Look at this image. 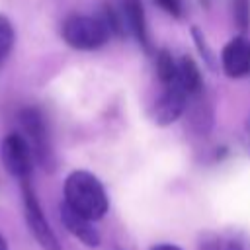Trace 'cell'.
<instances>
[{
    "mask_svg": "<svg viewBox=\"0 0 250 250\" xmlns=\"http://www.w3.org/2000/svg\"><path fill=\"white\" fill-rule=\"evenodd\" d=\"M61 35L66 45L78 51H94L107 43L111 31L102 16L72 14L61 25Z\"/></svg>",
    "mask_w": 250,
    "mask_h": 250,
    "instance_id": "cell-2",
    "label": "cell"
},
{
    "mask_svg": "<svg viewBox=\"0 0 250 250\" xmlns=\"http://www.w3.org/2000/svg\"><path fill=\"white\" fill-rule=\"evenodd\" d=\"M178 82L188 96H195L201 92V74L197 64L189 57H182L178 61Z\"/></svg>",
    "mask_w": 250,
    "mask_h": 250,
    "instance_id": "cell-10",
    "label": "cell"
},
{
    "mask_svg": "<svg viewBox=\"0 0 250 250\" xmlns=\"http://www.w3.org/2000/svg\"><path fill=\"white\" fill-rule=\"evenodd\" d=\"M20 123L23 129V139L27 141V145L31 146L33 158L45 168L51 170L53 168V150H51V141H49V131H47V123L41 115L39 109L35 107H25L20 113Z\"/></svg>",
    "mask_w": 250,
    "mask_h": 250,
    "instance_id": "cell-4",
    "label": "cell"
},
{
    "mask_svg": "<svg viewBox=\"0 0 250 250\" xmlns=\"http://www.w3.org/2000/svg\"><path fill=\"white\" fill-rule=\"evenodd\" d=\"M62 203L88 221L102 219L109 207L107 193L102 182L86 170H74L66 176Z\"/></svg>",
    "mask_w": 250,
    "mask_h": 250,
    "instance_id": "cell-1",
    "label": "cell"
},
{
    "mask_svg": "<svg viewBox=\"0 0 250 250\" xmlns=\"http://www.w3.org/2000/svg\"><path fill=\"white\" fill-rule=\"evenodd\" d=\"M61 221H62L64 229L72 236H76L82 244H86V246H98L100 244V232L96 230V227L92 225V221L76 215L64 203L61 205Z\"/></svg>",
    "mask_w": 250,
    "mask_h": 250,
    "instance_id": "cell-9",
    "label": "cell"
},
{
    "mask_svg": "<svg viewBox=\"0 0 250 250\" xmlns=\"http://www.w3.org/2000/svg\"><path fill=\"white\" fill-rule=\"evenodd\" d=\"M186 102H188V94L184 92L178 80L168 86H162V92L154 104V121L158 125H170L184 113Z\"/></svg>",
    "mask_w": 250,
    "mask_h": 250,
    "instance_id": "cell-7",
    "label": "cell"
},
{
    "mask_svg": "<svg viewBox=\"0 0 250 250\" xmlns=\"http://www.w3.org/2000/svg\"><path fill=\"white\" fill-rule=\"evenodd\" d=\"M156 76L160 86H168L178 80V61H174L168 51H160L156 55Z\"/></svg>",
    "mask_w": 250,
    "mask_h": 250,
    "instance_id": "cell-12",
    "label": "cell"
},
{
    "mask_svg": "<svg viewBox=\"0 0 250 250\" xmlns=\"http://www.w3.org/2000/svg\"><path fill=\"white\" fill-rule=\"evenodd\" d=\"M246 131H248V139H250V121H248V129Z\"/></svg>",
    "mask_w": 250,
    "mask_h": 250,
    "instance_id": "cell-19",
    "label": "cell"
},
{
    "mask_svg": "<svg viewBox=\"0 0 250 250\" xmlns=\"http://www.w3.org/2000/svg\"><path fill=\"white\" fill-rule=\"evenodd\" d=\"M221 64L227 76L242 78L250 74V39L244 35L232 37L221 51Z\"/></svg>",
    "mask_w": 250,
    "mask_h": 250,
    "instance_id": "cell-6",
    "label": "cell"
},
{
    "mask_svg": "<svg viewBox=\"0 0 250 250\" xmlns=\"http://www.w3.org/2000/svg\"><path fill=\"white\" fill-rule=\"evenodd\" d=\"M121 20L127 23L129 31L135 35V39L141 43V47L145 51H150L146 18H145L141 0H121Z\"/></svg>",
    "mask_w": 250,
    "mask_h": 250,
    "instance_id": "cell-8",
    "label": "cell"
},
{
    "mask_svg": "<svg viewBox=\"0 0 250 250\" xmlns=\"http://www.w3.org/2000/svg\"><path fill=\"white\" fill-rule=\"evenodd\" d=\"M2 154V164L4 168L18 178L20 182L31 180V170H33V152L27 141L23 139L21 133H10L2 139L0 146Z\"/></svg>",
    "mask_w": 250,
    "mask_h": 250,
    "instance_id": "cell-5",
    "label": "cell"
},
{
    "mask_svg": "<svg viewBox=\"0 0 250 250\" xmlns=\"http://www.w3.org/2000/svg\"><path fill=\"white\" fill-rule=\"evenodd\" d=\"M191 33H193V39H195V43H197V47H199V53H201L203 61L213 68V64H215V57H213V53L209 51V47H207V43H205V39H203L201 31H199L197 27H193V29H191Z\"/></svg>",
    "mask_w": 250,
    "mask_h": 250,
    "instance_id": "cell-15",
    "label": "cell"
},
{
    "mask_svg": "<svg viewBox=\"0 0 250 250\" xmlns=\"http://www.w3.org/2000/svg\"><path fill=\"white\" fill-rule=\"evenodd\" d=\"M0 250H8V242H6V238L0 234Z\"/></svg>",
    "mask_w": 250,
    "mask_h": 250,
    "instance_id": "cell-18",
    "label": "cell"
},
{
    "mask_svg": "<svg viewBox=\"0 0 250 250\" xmlns=\"http://www.w3.org/2000/svg\"><path fill=\"white\" fill-rule=\"evenodd\" d=\"M152 250H180V248L174 246V244H158V246H154Z\"/></svg>",
    "mask_w": 250,
    "mask_h": 250,
    "instance_id": "cell-17",
    "label": "cell"
},
{
    "mask_svg": "<svg viewBox=\"0 0 250 250\" xmlns=\"http://www.w3.org/2000/svg\"><path fill=\"white\" fill-rule=\"evenodd\" d=\"M156 6H160L166 14L174 16V18H180L184 8H182V0H154Z\"/></svg>",
    "mask_w": 250,
    "mask_h": 250,
    "instance_id": "cell-16",
    "label": "cell"
},
{
    "mask_svg": "<svg viewBox=\"0 0 250 250\" xmlns=\"http://www.w3.org/2000/svg\"><path fill=\"white\" fill-rule=\"evenodd\" d=\"M14 41H16L14 25L6 16L0 14V62H4V59L10 55Z\"/></svg>",
    "mask_w": 250,
    "mask_h": 250,
    "instance_id": "cell-13",
    "label": "cell"
},
{
    "mask_svg": "<svg viewBox=\"0 0 250 250\" xmlns=\"http://www.w3.org/2000/svg\"><path fill=\"white\" fill-rule=\"evenodd\" d=\"M199 250H244L240 238L225 232H205L199 242Z\"/></svg>",
    "mask_w": 250,
    "mask_h": 250,
    "instance_id": "cell-11",
    "label": "cell"
},
{
    "mask_svg": "<svg viewBox=\"0 0 250 250\" xmlns=\"http://www.w3.org/2000/svg\"><path fill=\"white\" fill-rule=\"evenodd\" d=\"M234 20L242 31L250 25V0H234Z\"/></svg>",
    "mask_w": 250,
    "mask_h": 250,
    "instance_id": "cell-14",
    "label": "cell"
},
{
    "mask_svg": "<svg viewBox=\"0 0 250 250\" xmlns=\"http://www.w3.org/2000/svg\"><path fill=\"white\" fill-rule=\"evenodd\" d=\"M21 184V199H23V215H25V223L29 227V232L33 234V238L37 240V244L43 250H61L59 238L55 234V230L51 229L41 203L35 195V189L31 186V180H23Z\"/></svg>",
    "mask_w": 250,
    "mask_h": 250,
    "instance_id": "cell-3",
    "label": "cell"
}]
</instances>
